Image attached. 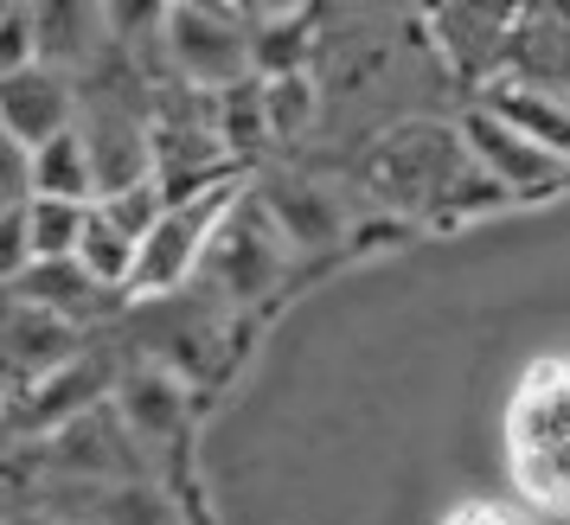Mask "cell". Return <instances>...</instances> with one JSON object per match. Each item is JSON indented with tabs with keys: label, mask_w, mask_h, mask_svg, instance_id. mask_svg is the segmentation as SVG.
Segmentation results:
<instances>
[{
	"label": "cell",
	"mask_w": 570,
	"mask_h": 525,
	"mask_svg": "<svg viewBox=\"0 0 570 525\" xmlns=\"http://www.w3.org/2000/svg\"><path fill=\"white\" fill-rule=\"evenodd\" d=\"M507 468L519 494L570 513V359H539L507 404Z\"/></svg>",
	"instance_id": "obj_1"
},
{
	"label": "cell",
	"mask_w": 570,
	"mask_h": 525,
	"mask_svg": "<svg viewBox=\"0 0 570 525\" xmlns=\"http://www.w3.org/2000/svg\"><path fill=\"white\" fill-rule=\"evenodd\" d=\"M232 206H237V186L232 180H206L193 186V192H174L160 218L148 225L141 237V257H135V276H129V295H174L212 257V244L218 231L232 225Z\"/></svg>",
	"instance_id": "obj_2"
},
{
	"label": "cell",
	"mask_w": 570,
	"mask_h": 525,
	"mask_svg": "<svg viewBox=\"0 0 570 525\" xmlns=\"http://www.w3.org/2000/svg\"><path fill=\"white\" fill-rule=\"evenodd\" d=\"M462 141H468V155H474V167H481L507 199H539V192L570 186V155L532 141L525 129H513V122L493 116V109H474V116H468Z\"/></svg>",
	"instance_id": "obj_3"
},
{
	"label": "cell",
	"mask_w": 570,
	"mask_h": 525,
	"mask_svg": "<svg viewBox=\"0 0 570 525\" xmlns=\"http://www.w3.org/2000/svg\"><path fill=\"white\" fill-rule=\"evenodd\" d=\"M167 52L180 65V78H193L199 90H232L250 71L244 27H237V13H218V7L167 0Z\"/></svg>",
	"instance_id": "obj_4"
},
{
	"label": "cell",
	"mask_w": 570,
	"mask_h": 525,
	"mask_svg": "<svg viewBox=\"0 0 570 525\" xmlns=\"http://www.w3.org/2000/svg\"><path fill=\"white\" fill-rule=\"evenodd\" d=\"M0 122L13 141H27V148H46L52 135H65L78 122V109H71V83L58 78V65H20V71H7L0 78Z\"/></svg>",
	"instance_id": "obj_5"
},
{
	"label": "cell",
	"mask_w": 570,
	"mask_h": 525,
	"mask_svg": "<svg viewBox=\"0 0 570 525\" xmlns=\"http://www.w3.org/2000/svg\"><path fill=\"white\" fill-rule=\"evenodd\" d=\"M83 135H90V160H97V199L155 180V141H148L141 122H129V116H97V122H83Z\"/></svg>",
	"instance_id": "obj_6"
},
{
	"label": "cell",
	"mask_w": 570,
	"mask_h": 525,
	"mask_svg": "<svg viewBox=\"0 0 570 525\" xmlns=\"http://www.w3.org/2000/svg\"><path fill=\"white\" fill-rule=\"evenodd\" d=\"M97 295H109V289L83 269V257H39L13 276V301H39L52 315H78L83 301H97Z\"/></svg>",
	"instance_id": "obj_7"
},
{
	"label": "cell",
	"mask_w": 570,
	"mask_h": 525,
	"mask_svg": "<svg viewBox=\"0 0 570 525\" xmlns=\"http://www.w3.org/2000/svg\"><path fill=\"white\" fill-rule=\"evenodd\" d=\"M32 174H39V199H97V160H90V135L71 122L52 135L46 148H32Z\"/></svg>",
	"instance_id": "obj_8"
},
{
	"label": "cell",
	"mask_w": 570,
	"mask_h": 525,
	"mask_svg": "<svg viewBox=\"0 0 570 525\" xmlns=\"http://www.w3.org/2000/svg\"><path fill=\"white\" fill-rule=\"evenodd\" d=\"M32 20H39V58L46 65H78L97 46L104 0H32Z\"/></svg>",
	"instance_id": "obj_9"
},
{
	"label": "cell",
	"mask_w": 570,
	"mask_h": 525,
	"mask_svg": "<svg viewBox=\"0 0 570 525\" xmlns=\"http://www.w3.org/2000/svg\"><path fill=\"white\" fill-rule=\"evenodd\" d=\"M488 109L493 116H507L513 129H525L532 141L570 155V103L564 97H544V90H532V83H500V90L488 97Z\"/></svg>",
	"instance_id": "obj_10"
},
{
	"label": "cell",
	"mask_w": 570,
	"mask_h": 525,
	"mask_svg": "<svg viewBox=\"0 0 570 525\" xmlns=\"http://www.w3.org/2000/svg\"><path fill=\"white\" fill-rule=\"evenodd\" d=\"M83 218H90V206H83V199H32V206H27L32 262H39V257H78Z\"/></svg>",
	"instance_id": "obj_11"
},
{
	"label": "cell",
	"mask_w": 570,
	"mask_h": 525,
	"mask_svg": "<svg viewBox=\"0 0 570 525\" xmlns=\"http://www.w3.org/2000/svg\"><path fill=\"white\" fill-rule=\"evenodd\" d=\"M58 346H71V327L52 315V308H39V301H13V327H7V353H13V366H32L39 372L58 359Z\"/></svg>",
	"instance_id": "obj_12"
},
{
	"label": "cell",
	"mask_w": 570,
	"mask_h": 525,
	"mask_svg": "<svg viewBox=\"0 0 570 525\" xmlns=\"http://www.w3.org/2000/svg\"><path fill=\"white\" fill-rule=\"evenodd\" d=\"M302 0H237V13H250V20H288Z\"/></svg>",
	"instance_id": "obj_13"
},
{
	"label": "cell",
	"mask_w": 570,
	"mask_h": 525,
	"mask_svg": "<svg viewBox=\"0 0 570 525\" xmlns=\"http://www.w3.org/2000/svg\"><path fill=\"white\" fill-rule=\"evenodd\" d=\"M442 525H519V519H507V513H493V506H462V513H449Z\"/></svg>",
	"instance_id": "obj_14"
},
{
	"label": "cell",
	"mask_w": 570,
	"mask_h": 525,
	"mask_svg": "<svg viewBox=\"0 0 570 525\" xmlns=\"http://www.w3.org/2000/svg\"><path fill=\"white\" fill-rule=\"evenodd\" d=\"M186 7H218V13H237V0H186Z\"/></svg>",
	"instance_id": "obj_15"
}]
</instances>
